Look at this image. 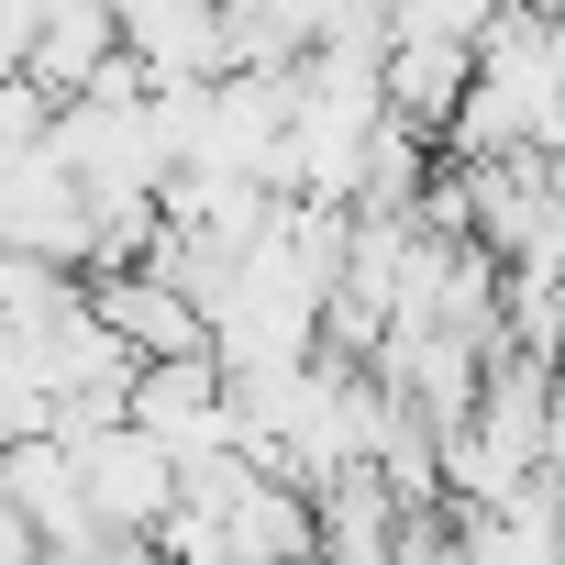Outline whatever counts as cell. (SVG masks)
<instances>
[{
    "instance_id": "6",
    "label": "cell",
    "mask_w": 565,
    "mask_h": 565,
    "mask_svg": "<svg viewBox=\"0 0 565 565\" xmlns=\"http://www.w3.org/2000/svg\"><path fill=\"white\" fill-rule=\"evenodd\" d=\"M388 111L411 122V134H433L444 145V122H455V100H466V78H477V45H444V34H388Z\"/></svg>"
},
{
    "instance_id": "8",
    "label": "cell",
    "mask_w": 565,
    "mask_h": 565,
    "mask_svg": "<svg viewBox=\"0 0 565 565\" xmlns=\"http://www.w3.org/2000/svg\"><path fill=\"white\" fill-rule=\"evenodd\" d=\"M34 433H56V377L23 322H0V444H34Z\"/></svg>"
},
{
    "instance_id": "5",
    "label": "cell",
    "mask_w": 565,
    "mask_h": 565,
    "mask_svg": "<svg viewBox=\"0 0 565 565\" xmlns=\"http://www.w3.org/2000/svg\"><path fill=\"white\" fill-rule=\"evenodd\" d=\"M311 521H322V543H311V565H388V543H399V521H411V499L355 455V466H333L322 488H311Z\"/></svg>"
},
{
    "instance_id": "1",
    "label": "cell",
    "mask_w": 565,
    "mask_h": 565,
    "mask_svg": "<svg viewBox=\"0 0 565 565\" xmlns=\"http://www.w3.org/2000/svg\"><path fill=\"white\" fill-rule=\"evenodd\" d=\"M78 499H89L100 532H156L178 510V444H156L134 411L100 422V433H78Z\"/></svg>"
},
{
    "instance_id": "12",
    "label": "cell",
    "mask_w": 565,
    "mask_h": 565,
    "mask_svg": "<svg viewBox=\"0 0 565 565\" xmlns=\"http://www.w3.org/2000/svg\"><path fill=\"white\" fill-rule=\"evenodd\" d=\"M89 565H178V554H167V543H156V532H111V543H100V554H89Z\"/></svg>"
},
{
    "instance_id": "14",
    "label": "cell",
    "mask_w": 565,
    "mask_h": 565,
    "mask_svg": "<svg viewBox=\"0 0 565 565\" xmlns=\"http://www.w3.org/2000/svg\"><path fill=\"white\" fill-rule=\"evenodd\" d=\"M34 565H56V554H34Z\"/></svg>"
},
{
    "instance_id": "11",
    "label": "cell",
    "mask_w": 565,
    "mask_h": 565,
    "mask_svg": "<svg viewBox=\"0 0 565 565\" xmlns=\"http://www.w3.org/2000/svg\"><path fill=\"white\" fill-rule=\"evenodd\" d=\"M34 56V0H0V78H23Z\"/></svg>"
},
{
    "instance_id": "2",
    "label": "cell",
    "mask_w": 565,
    "mask_h": 565,
    "mask_svg": "<svg viewBox=\"0 0 565 565\" xmlns=\"http://www.w3.org/2000/svg\"><path fill=\"white\" fill-rule=\"evenodd\" d=\"M134 422L156 433V444H178V466L189 455H222L233 444V366L200 344V355H145L134 366Z\"/></svg>"
},
{
    "instance_id": "10",
    "label": "cell",
    "mask_w": 565,
    "mask_h": 565,
    "mask_svg": "<svg viewBox=\"0 0 565 565\" xmlns=\"http://www.w3.org/2000/svg\"><path fill=\"white\" fill-rule=\"evenodd\" d=\"M388 565H466V543H455V521H444V510H411V521H399V543H388Z\"/></svg>"
},
{
    "instance_id": "13",
    "label": "cell",
    "mask_w": 565,
    "mask_h": 565,
    "mask_svg": "<svg viewBox=\"0 0 565 565\" xmlns=\"http://www.w3.org/2000/svg\"><path fill=\"white\" fill-rule=\"evenodd\" d=\"M0 244H12V189H0Z\"/></svg>"
},
{
    "instance_id": "9",
    "label": "cell",
    "mask_w": 565,
    "mask_h": 565,
    "mask_svg": "<svg viewBox=\"0 0 565 565\" xmlns=\"http://www.w3.org/2000/svg\"><path fill=\"white\" fill-rule=\"evenodd\" d=\"M388 12V34H444V45H477L510 0H377Z\"/></svg>"
},
{
    "instance_id": "4",
    "label": "cell",
    "mask_w": 565,
    "mask_h": 565,
    "mask_svg": "<svg viewBox=\"0 0 565 565\" xmlns=\"http://www.w3.org/2000/svg\"><path fill=\"white\" fill-rule=\"evenodd\" d=\"M89 311H100L134 355H200V344H211V311L178 289V277H156V266H100V277H89Z\"/></svg>"
},
{
    "instance_id": "7",
    "label": "cell",
    "mask_w": 565,
    "mask_h": 565,
    "mask_svg": "<svg viewBox=\"0 0 565 565\" xmlns=\"http://www.w3.org/2000/svg\"><path fill=\"white\" fill-rule=\"evenodd\" d=\"M111 45H122V12H111V0H34V56H23V67H34L56 100H78Z\"/></svg>"
},
{
    "instance_id": "3",
    "label": "cell",
    "mask_w": 565,
    "mask_h": 565,
    "mask_svg": "<svg viewBox=\"0 0 565 565\" xmlns=\"http://www.w3.org/2000/svg\"><path fill=\"white\" fill-rule=\"evenodd\" d=\"M122 12V56L156 78V89H189V78H222L233 45H222V0H111Z\"/></svg>"
}]
</instances>
